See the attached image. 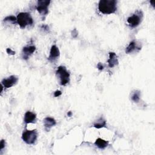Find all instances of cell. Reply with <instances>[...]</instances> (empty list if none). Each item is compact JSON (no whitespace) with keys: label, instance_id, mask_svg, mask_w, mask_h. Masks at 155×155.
Masks as SVG:
<instances>
[{"label":"cell","instance_id":"cell-1","mask_svg":"<svg viewBox=\"0 0 155 155\" xmlns=\"http://www.w3.org/2000/svg\"><path fill=\"white\" fill-rule=\"evenodd\" d=\"M98 8L104 14L114 13L117 10V1L115 0H101Z\"/></svg>","mask_w":155,"mask_h":155},{"label":"cell","instance_id":"cell-2","mask_svg":"<svg viewBox=\"0 0 155 155\" xmlns=\"http://www.w3.org/2000/svg\"><path fill=\"white\" fill-rule=\"evenodd\" d=\"M17 22L21 28H25L28 25H31L33 22V19L30 13L26 12L19 13L17 16Z\"/></svg>","mask_w":155,"mask_h":155},{"label":"cell","instance_id":"cell-3","mask_svg":"<svg viewBox=\"0 0 155 155\" xmlns=\"http://www.w3.org/2000/svg\"><path fill=\"white\" fill-rule=\"evenodd\" d=\"M56 75L59 78L61 85H67L70 81V73L64 66H59L56 70Z\"/></svg>","mask_w":155,"mask_h":155},{"label":"cell","instance_id":"cell-4","mask_svg":"<svg viewBox=\"0 0 155 155\" xmlns=\"http://www.w3.org/2000/svg\"><path fill=\"white\" fill-rule=\"evenodd\" d=\"M38 132L36 130L25 131L22 135V140L27 144H33L36 140Z\"/></svg>","mask_w":155,"mask_h":155},{"label":"cell","instance_id":"cell-5","mask_svg":"<svg viewBox=\"0 0 155 155\" xmlns=\"http://www.w3.org/2000/svg\"><path fill=\"white\" fill-rule=\"evenodd\" d=\"M142 13L141 11H137L127 19V22L131 27H136L142 21Z\"/></svg>","mask_w":155,"mask_h":155},{"label":"cell","instance_id":"cell-6","mask_svg":"<svg viewBox=\"0 0 155 155\" xmlns=\"http://www.w3.org/2000/svg\"><path fill=\"white\" fill-rule=\"evenodd\" d=\"M50 3V1L42 0L38 1V5L36 7V10L41 15H46L48 11V7Z\"/></svg>","mask_w":155,"mask_h":155},{"label":"cell","instance_id":"cell-7","mask_svg":"<svg viewBox=\"0 0 155 155\" xmlns=\"http://www.w3.org/2000/svg\"><path fill=\"white\" fill-rule=\"evenodd\" d=\"M18 81V77H16V76L12 75L7 79H4L2 81L1 83L4 88H8L12 87L13 85L16 84L17 83Z\"/></svg>","mask_w":155,"mask_h":155},{"label":"cell","instance_id":"cell-8","mask_svg":"<svg viewBox=\"0 0 155 155\" xmlns=\"http://www.w3.org/2000/svg\"><path fill=\"white\" fill-rule=\"evenodd\" d=\"M36 50V47L33 45H30V46H27L23 48L22 50V58L24 59H27Z\"/></svg>","mask_w":155,"mask_h":155},{"label":"cell","instance_id":"cell-9","mask_svg":"<svg viewBox=\"0 0 155 155\" xmlns=\"http://www.w3.org/2000/svg\"><path fill=\"white\" fill-rule=\"evenodd\" d=\"M107 62L108 64V66L110 68H113L115 65H117L118 64V60L115 53L114 52L109 53V59H108Z\"/></svg>","mask_w":155,"mask_h":155},{"label":"cell","instance_id":"cell-10","mask_svg":"<svg viewBox=\"0 0 155 155\" xmlns=\"http://www.w3.org/2000/svg\"><path fill=\"white\" fill-rule=\"evenodd\" d=\"M44 125L47 131H48L50 129L56 125L55 120L50 117H47L44 119Z\"/></svg>","mask_w":155,"mask_h":155},{"label":"cell","instance_id":"cell-11","mask_svg":"<svg viewBox=\"0 0 155 155\" xmlns=\"http://www.w3.org/2000/svg\"><path fill=\"white\" fill-rule=\"evenodd\" d=\"M59 54H60V53H59V48L55 45H53L51 48L48 59L50 61H54V59L59 58Z\"/></svg>","mask_w":155,"mask_h":155},{"label":"cell","instance_id":"cell-12","mask_svg":"<svg viewBox=\"0 0 155 155\" xmlns=\"http://www.w3.org/2000/svg\"><path fill=\"white\" fill-rule=\"evenodd\" d=\"M36 119V115L31 111H27L24 116V122L26 124L35 123Z\"/></svg>","mask_w":155,"mask_h":155},{"label":"cell","instance_id":"cell-13","mask_svg":"<svg viewBox=\"0 0 155 155\" xmlns=\"http://www.w3.org/2000/svg\"><path fill=\"white\" fill-rule=\"evenodd\" d=\"M94 144L100 149H104L105 147L108 146V142L104 139H102L101 138H98L96 140Z\"/></svg>","mask_w":155,"mask_h":155},{"label":"cell","instance_id":"cell-14","mask_svg":"<svg viewBox=\"0 0 155 155\" xmlns=\"http://www.w3.org/2000/svg\"><path fill=\"white\" fill-rule=\"evenodd\" d=\"M106 125V121L103 117H100L94 124V127L96 128H101L104 127Z\"/></svg>","mask_w":155,"mask_h":155},{"label":"cell","instance_id":"cell-15","mask_svg":"<svg viewBox=\"0 0 155 155\" xmlns=\"http://www.w3.org/2000/svg\"><path fill=\"white\" fill-rule=\"evenodd\" d=\"M137 48V46H136V43L134 41L131 42L129 45L127 46V47L126 48V50H125V52L127 53H131L132 51H133L135 49H136Z\"/></svg>","mask_w":155,"mask_h":155},{"label":"cell","instance_id":"cell-16","mask_svg":"<svg viewBox=\"0 0 155 155\" xmlns=\"http://www.w3.org/2000/svg\"><path fill=\"white\" fill-rule=\"evenodd\" d=\"M140 93L138 90H136L131 96V99L134 102H138V101L140 99Z\"/></svg>","mask_w":155,"mask_h":155},{"label":"cell","instance_id":"cell-17","mask_svg":"<svg viewBox=\"0 0 155 155\" xmlns=\"http://www.w3.org/2000/svg\"><path fill=\"white\" fill-rule=\"evenodd\" d=\"M16 20H17V18L14 16H9L6 17L4 19V21H12V22H15Z\"/></svg>","mask_w":155,"mask_h":155},{"label":"cell","instance_id":"cell-18","mask_svg":"<svg viewBox=\"0 0 155 155\" xmlns=\"http://www.w3.org/2000/svg\"><path fill=\"white\" fill-rule=\"evenodd\" d=\"M5 140L2 139L1 141V143H0V150H2L5 147Z\"/></svg>","mask_w":155,"mask_h":155},{"label":"cell","instance_id":"cell-19","mask_svg":"<svg viewBox=\"0 0 155 155\" xmlns=\"http://www.w3.org/2000/svg\"><path fill=\"white\" fill-rule=\"evenodd\" d=\"M6 51H7V53L8 54H12V55H13V54H15V51H13L11 48H7Z\"/></svg>","mask_w":155,"mask_h":155},{"label":"cell","instance_id":"cell-20","mask_svg":"<svg viewBox=\"0 0 155 155\" xmlns=\"http://www.w3.org/2000/svg\"><path fill=\"white\" fill-rule=\"evenodd\" d=\"M61 94H62V93H61V91H59V90H56V91L54 92V95L55 97H58V96H59L60 95H61Z\"/></svg>","mask_w":155,"mask_h":155},{"label":"cell","instance_id":"cell-21","mask_svg":"<svg viewBox=\"0 0 155 155\" xmlns=\"http://www.w3.org/2000/svg\"><path fill=\"white\" fill-rule=\"evenodd\" d=\"M97 68H98L99 70H103V68H104V66H103V65H102L101 62H99V63L97 64Z\"/></svg>","mask_w":155,"mask_h":155},{"label":"cell","instance_id":"cell-22","mask_svg":"<svg viewBox=\"0 0 155 155\" xmlns=\"http://www.w3.org/2000/svg\"><path fill=\"white\" fill-rule=\"evenodd\" d=\"M71 114H72V113H71V111H69V112L67 113V114H68V116H71Z\"/></svg>","mask_w":155,"mask_h":155}]
</instances>
